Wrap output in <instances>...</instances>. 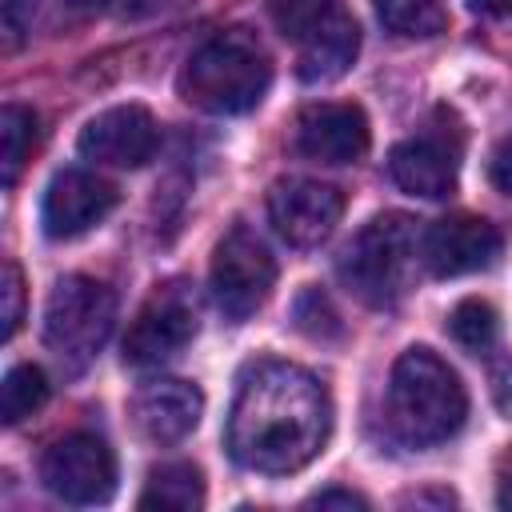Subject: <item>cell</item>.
Instances as JSON below:
<instances>
[{
  "instance_id": "cell-1",
  "label": "cell",
  "mask_w": 512,
  "mask_h": 512,
  "mask_svg": "<svg viewBox=\"0 0 512 512\" xmlns=\"http://www.w3.org/2000/svg\"><path fill=\"white\" fill-rule=\"evenodd\" d=\"M332 400L320 376L292 360H252L240 372L228 412V452L240 468L284 476L324 448Z\"/></svg>"
},
{
  "instance_id": "cell-5",
  "label": "cell",
  "mask_w": 512,
  "mask_h": 512,
  "mask_svg": "<svg viewBox=\"0 0 512 512\" xmlns=\"http://www.w3.org/2000/svg\"><path fill=\"white\" fill-rule=\"evenodd\" d=\"M116 324V296L108 284L92 276H60L48 308H44V344L48 352L80 372L112 336Z\"/></svg>"
},
{
  "instance_id": "cell-24",
  "label": "cell",
  "mask_w": 512,
  "mask_h": 512,
  "mask_svg": "<svg viewBox=\"0 0 512 512\" xmlns=\"http://www.w3.org/2000/svg\"><path fill=\"white\" fill-rule=\"evenodd\" d=\"M0 296H4V312H0V336L12 340L20 320H24V276L12 260H4V280H0Z\"/></svg>"
},
{
  "instance_id": "cell-18",
  "label": "cell",
  "mask_w": 512,
  "mask_h": 512,
  "mask_svg": "<svg viewBox=\"0 0 512 512\" xmlns=\"http://www.w3.org/2000/svg\"><path fill=\"white\" fill-rule=\"evenodd\" d=\"M372 8L392 36L424 40V36L444 32V24H448L444 0H372Z\"/></svg>"
},
{
  "instance_id": "cell-21",
  "label": "cell",
  "mask_w": 512,
  "mask_h": 512,
  "mask_svg": "<svg viewBox=\"0 0 512 512\" xmlns=\"http://www.w3.org/2000/svg\"><path fill=\"white\" fill-rule=\"evenodd\" d=\"M448 332L460 348L468 352H484L496 344V332H500V320H496V308L488 300H460L448 316Z\"/></svg>"
},
{
  "instance_id": "cell-20",
  "label": "cell",
  "mask_w": 512,
  "mask_h": 512,
  "mask_svg": "<svg viewBox=\"0 0 512 512\" xmlns=\"http://www.w3.org/2000/svg\"><path fill=\"white\" fill-rule=\"evenodd\" d=\"M36 140V116L24 104H4L0 108V160H4V184L12 188L28 152Z\"/></svg>"
},
{
  "instance_id": "cell-3",
  "label": "cell",
  "mask_w": 512,
  "mask_h": 512,
  "mask_svg": "<svg viewBox=\"0 0 512 512\" xmlns=\"http://www.w3.org/2000/svg\"><path fill=\"white\" fill-rule=\"evenodd\" d=\"M272 60L248 28H228L204 40L180 68V96L208 116H240L264 100Z\"/></svg>"
},
{
  "instance_id": "cell-23",
  "label": "cell",
  "mask_w": 512,
  "mask_h": 512,
  "mask_svg": "<svg viewBox=\"0 0 512 512\" xmlns=\"http://www.w3.org/2000/svg\"><path fill=\"white\" fill-rule=\"evenodd\" d=\"M292 316H296V328H300L304 336H312V340H336V336L344 332V324H340V316H336L332 300H328L320 288L300 292V296H296Z\"/></svg>"
},
{
  "instance_id": "cell-27",
  "label": "cell",
  "mask_w": 512,
  "mask_h": 512,
  "mask_svg": "<svg viewBox=\"0 0 512 512\" xmlns=\"http://www.w3.org/2000/svg\"><path fill=\"white\" fill-rule=\"evenodd\" d=\"M72 4L84 8V12H136L152 0H72Z\"/></svg>"
},
{
  "instance_id": "cell-4",
  "label": "cell",
  "mask_w": 512,
  "mask_h": 512,
  "mask_svg": "<svg viewBox=\"0 0 512 512\" xmlns=\"http://www.w3.org/2000/svg\"><path fill=\"white\" fill-rule=\"evenodd\" d=\"M416 260H420L416 220L404 212H384L372 216L348 240L340 256V280L368 308H388L408 292Z\"/></svg>"
},
{
  "instance_id": "cell-22",
  "label": "cell",
  "mask_w": 512,
  "mask_h": 512,
  "mask_svg": "<svg viewBox=\"0 0 512 512\" xmlns=\"http://www.w3.org/2000/svg\"><path fill=\"white\" fill-rule=\"evenodd\" d=\"M336 8H344L340 0H272V24L284 40L300 44L308 32H316Z\"/></svg>"
},
{
  "instance_id": "cell-11",
  "label": "cell",
  "mask_w": 512,
  "mask_h": 512,
  "mask_svg": "<svg viewBox=\"0 0 512 512\" xmlns=\"http://www.w3.org/2000/svg\"><path fill=\"white\" fill-rule=\"evenodd\" d=\"M504 248V236L496 224L480 216H444L420 232V260L432 276H468L480 268H492Z\"/></svg>"
},
{
  "instance_id": "cell-9",
  "label": "cell",
  "mask_w": 512,
  "mask_h": 512,
  "mask_svg": "<svg viewBox=\"0 0 512 512\" xmlns=\"http://www.w3.org/2000/svg\"><path fill=\"white\" fill-rule=\"evenodd\" d=\"M344 216V196L332 184L288 176L268 192V220L288 248H316Z\"/></svg>"
},
{
  "instance_id": "cell-19",
  "label": "cell",
  "mask_w": 512,
  "mask_h": 512,
  "mask_svg": "<svg viewBox=\"0 0 512 512\" xmlns=\"http://www.w3.org/2000/svg\"><path fill=\"white\" fill-rule=\"evenodd\" d=\"M44 400H48V376H44V368L16 364V368L4 372V384H0V420L4 424H20Z\"/></svg>"
},
{
  "instance_id": "cell-28",
  "label": "cell",
  "mask_w": 512,
  "mask_h": 512,
  "mask_svg": "<svg viewBox=\"0 0 512 512\" xmlns=\"http://www.w3.org/2000/svg\"><path fill=\"white\" fill-rule=\"evenodd\" d=\"M468 8L480 12V16H492V20L512 16V0H468Z\"/></svg>"
},
{
  "instance_id": "cell-17",
  "label": "cell",
  "mask_w": 512,
  "mask_h": 512,
  "mask_svg": "<svg viewBox=\"0 0 512 512\" xmlns=\"http://www.w3.org/2000/svg\"><path fill=\"white\" fill-rule=\"evenodd\" d=\"M136 504L156 508V512H196L204 504V476L188 460L160 464V468L148 472V484H144Z\"/></svg>"
},
{
  "instance_id": "cell-10",
  "label": "cell",
  "mask_w": 512,
  "mask_h": 512,
  "mask_svg": "<svg viewBox=\"0 0 512 512\" xmlns=\"http://www.w3.org/2000/svg\"><path fill=\"white\" fill-rule=\"evenodd\" d=\"M112 208H116V184L112 180L84 172V168H64L44 188L40 224H44L48 240H76L88 228H96Z\"/></svg>"
},
{
  "instance_id": "cell-15",
  "label": "cell",
  "mask_w": 512,
  "mask_h": 512,
  "mask_svg": "<svg viewBox=\"0 0 512 512\" xmlns=\"http://www.w3.org/2000/svg\"><path fill=\"white\" fill-rule=\"evenodd\" d=\"M392 180L424 200H440L456 188V148L444 136H412L388 152Z\"/></svg>"
},
{
  "instance_id": "cell-6",
  "label": "cell",
  "mask_w": 512,
  "mask_h": 512,
  "mask_svg": "<svg viewBox=\"0 0 512 512\" xmlns=\"http://www.w3.org/2000/svg\"><path fill=\"white\" fill-rule=\"evenodd\" d=\"M272 284H276V260L264 248V240L244 224L228 228L224 240L216 244L212 276H208L212 300L224 312V320L240 324L252 312H260L264 300L272 296Z\"/></svg>"
},
{
  "instance_id": "cell-14",
  "label": "cell",
  "mask_w": 512,
  "mask_h": 512,
  "mask_svg": "<svg viewBox=\"0 0 512 512\" xmlns=\"http://www.w3.org/2000/svg\"><path fill=\"white\" fill-rule=\"evenodd\" d=\"M368 116L356 104H312L296 120V148L320 164H352L368 152Z\"/></svg>"
},
{
  "instance_id": "cell-2",
  "label": "cell",
  "mask_w": 512,
  "mask_h": 512,
  "mask_svg": "<svg viewBox=\"0 0 512 512\" xmlns=\"http://www.w3.org/2000/svg\"><path fill=\"white\" fill-rule=\"evenodd\" d=\"M468 416V392L460 376L432 352V348H408L388 376V424L392 432L412 444H444L460 432Z\"/></svg>"
},
{
  "instance_id": "cell-16",
  "label": "cell",
  "mask_w": 512,
  "mask_h": 512,
  "mask_svg": "<svg viewBox=\"0 0 512 512\" xmlns=\"http://www.w3.org/2000/svg\"><path fill=\"white\" fill-rule=\"evenodd\" d=\"M360 52V28L348 8H336L316 32L296 44V72L304 84H332L340 80Z\"/></svg>"
},
{
  "instance_id": "cell-13",
  "label": "cell",
  "mask_w": 512,
  "mask_h": 512,
  "mask_svg": "<svg viewBox=\"0 0 512 512\" xmlns=\"http://www.w3.org/2000/svg\"><path fill=\"white\" fill-rule=\"evenodd\" d=\"M204 412V396L196 384L176 380V376H160L136 388L132 396V424L144 440L152 444H176L184 440Z\"/></svg>"
},
{
  "instance_id": "cell-25",
  "label": "cell",
  "mask_w": 512,
  "mask_h": 512,
  "mask_svg": "<svg viewBox=\"0 0 512 512\" xmlns=\"http://www.w3.org/2000/svg\"><path fill=\"white\" fill-rule=\"evenodd\" d=\"M312 504H316V508H368V500H364V496H356V492H344V488H328V492H316V496H312Z\"/></svg>"
},
{
  "instance_id": "cell-8",
  "label": "cell",
  "mask_w": 512,
  "mask_h": 512,
  "mask_svg": "<svg viewBox=\"0 0 512 512\" xmlns=\"http://www.w3.org/2000/svg\"><path fill=\"white\" fill-rule=\"evenodd\" d=\"M192 336H196V300L180 284H168L136 312L124 336V364L160 368L172 356H180L192 344Z\"/></svg>"
},
{
  "instance_id": "cell-26",
  "label": "cell",
  "mask_w": 512,
  "mask_h": 512,
  "mask_svg": "<svg viewBox=\"0 0 512 512\" xmlns=\"http://www.w3.org/2000/svg\"><path fill=\"white\" fill-rule=\"evenodd\" d=\"M492 184L512 196V144H504V148L492 156Z\"/></svg>"
},
{
  "instance_id": "cell-7",
  "label": "cell",
  "mask_w": 512,
  "mask_h": 512,
  "mask_svg": "<svg viewBox=\"0 0 512 512\" xmlns=\"http://www.w3.org/2000/svg\"><path fill=\"white\" fill-rule=\"evenodd\" d=\"M44 488L64 504H104L116 492V456L92 432H72L44 452Z\"/></svg>"
},
{
  "instance_id": "cell-12",
  "label": "cell",
  "mask_w": 512,
  "mask_h": 512,
  "mask_svg": "<svg viewBox=\"0 0 512 512\" xmlns=\"http://www.w3.org/2000/svg\"><path fill=\"white\" fill-rule=\"evenodd\" d=\"M160 144V128L152 120L148 108L140 104H116L104 108L100 116H92L76 140L80 156L92 164H108V168H140L156 156Z\"/></svg>"
}]
</instances>
